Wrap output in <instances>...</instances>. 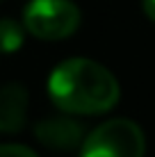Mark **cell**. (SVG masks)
<instances>
[{
  "instance_id": "1",
  "label": "cell",
  "mask_w": 155,
  "mask_h": 157,
  "mask_svg": "<svg viewBox=\"0 0 155 157\" xmlns=\"http://www.w3.org/2000/svg\"><path fill=\"white\" fill-rule=\"evenodd\" d=\"M48 96L62 112L94 116L110 112L119 102L121 86L103 64L73 57L52 68L48 78Z\"/></svg>"
},
{
  "instance_id": "2",
  "label": "cell",
  "mask_w": 155,
  "mask_h": 157,
  "mask_svg": "<svg viewBox=\"0 0 155 157\" xmlns=\"http://www.w3.org/2000/svg\"><path fill=\"white\" fill-rule=\"evenodd\" d=\"M146 137L130 118H110L84 137L80 157H144Z\"/></svg>"
},
{
  "instance_id": "3",
  "label": "cell",
  "mask_w": 155,
  "mask_h": 157,
  "mask_svg": "<svg viewBox=\"0 0 155 157\" xmlns=\"http://www.w3.org/2000/svg\"><path fill=\"white\" fill-rule=\"evenodd\" d=\"M23 25L37 39L60 41L80 28V9L71 0H30Z\"/></svg>"
},
{
  "instance_id": "4",
  "label": "cell",
  "mask_w": 155,
  "mask_h": 157,
  "mask_svg": "<svg viewBox=\"0 0 155 157\" xmlns=\"http://www.w3.org/2000/svg\"><path fill=\"white\" fill-rule=\"evenodd\" d=\"M34 137L39 144L52 150H76L84 141V128L73 118L52 116L44 118L34 125Z\"/></svg>"
},
{
  "instance_id": "5",
  "label": "cell",
  "mask_w": 155,
  "mask_h": 157,
  "mask_svg": "<svg viewBox=\"0 0 155 157\" xmlns=\"http://www.w3.org/2000/svg\"><path fill=\"white\" fill-rule=\"evenodd\" d=\"M28 100L30 94L25 84L7 82L0 86V132L2 134H16L25 128Z\"/></svg>"
},
{
  "instance_id": "6",
  "label": "cell",
  "mask_w": 155,
  "mask_h": 157,
  "mask_svg": "<svg viewBox=\"0 0 155 157\" xmlns=\"http://www.w3.org/2000/svg\"><path fill=\"white\" fill-rule=\"evenodd\" d=\"M25 41V32L16 21L12 18H0V55H12L21 50Z\"/></svg>"
},
{
  "instance_id": "7",
  "label": "cell",
  "mask_w": 155,
  "mask_h": 157,
  "mask_svg": "<svg viewBox=\"0 0 155 157\" xmlns=\"http://www.w3.org/2000/svg\"><path fill=\"white\" fill-rule=\"evenodd\" d=\"M0 157H37V153L21 144H0Z\"/></svg>"
},
{
  "instance_id": "8",
  "label": "cell",
  "mask_w": 155,
  "mask_h": 157,
  "mask_svg": "<svg viewBox=\"0 0 155 157\" xmlns=\"http://www.w3.org/2000/svg\"><path fill=\"white\" fill-rule=\"evenodd\" d=\"M144 5V12H146V16L155 23V0H141Z\"/></svg>"
},
{
  "instance_id": "9",
  "label": "cell",
  "mask_w": 155,
  "mask_h": 157,
  "mask_svg": "<svg viewBox=\"0 0 155 157\" xmlns=\"http://www.w3.org/2000/svg\"><path fill=\"white\" fill-rule=\"evenodd\" d=\"M0 2H2V0H0Z\"/></svg>"
}]
</instances>
